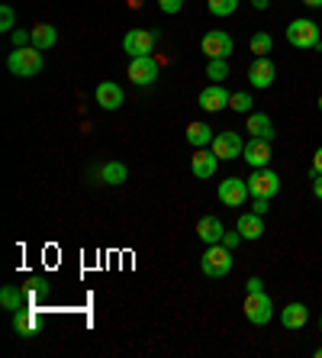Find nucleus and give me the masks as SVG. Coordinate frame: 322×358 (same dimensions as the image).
Wrapping results in <instances>:
<instances>
[{"instance_id": "nucleus-22", "label": "nucleus", "mask_w": 322, "mask_h": 358, "mask_svg": "<svg viewBox=\"0 0 322 358\" xmlns=\"http://www.w3.org/2000/svg\"><path fill=\"white\" fill-rule=\"evenodd\" d=\"M187 142L193 145V149H207V145H213V133H210L207 123H190L187 126Z\"/></svg>"}, {"instance_id": "nucleus-17", "label": "nucleus", "mask_w": 322, "mask_h": 358, "mask_svg": "<svg viewBox=\"0 0 322 358\" xmlns=\"http://www.w3.org/2000/svg\"><path fill=\"white\" fill-rule=\"evenodd\" d=\"M197 236L207 245H216V242H223V236H226V226L219 223V217H200V223H197Z\"/></svg>"}, {"instance_id": "nucleus-39", "label": "nucleus", "mask_w": 322, "mask_h": 358, "mask_svg": "<svg viewBox=\"0 0 322 358\" xmlns=\"http://www.w3.org/2000/svg\"><path fill=\"white\" fill-rule=\"evenodd\" d=\"M303 3H309V7H322V0H303Z\"/></svg>"}, {"instance_id": "nucleus-26", "label": "nucleus", "mask_w": 322, "mask_h": 358, "mask_svg": "<svg viewBox=\"0 0 322 358\" xmlns=\"http://www.w3.org/2000/svg\"><path fill=\"white\" fill-rule=\"evenodd\" d=\"M248 49H251V55H255V59H265L268 52H271V36H268V33H255V36H251V42H248Z\"/></svg>"}, {"instance_id": "nucleus-35", "label": "nucleus", "mask_w": 322, "mask_h": 358, "mask_svg": "<svg viewBox=\"0 0 322 358\" xmlns=\"http://www.w3.org/2000/svg\"><path fill=\"white\" fill-rule=\"evenodd\" d=\"M322 175V145L316 149V155H313V178H319Z\"/></svg>"}, {"instance_id": "nucleus-5", "label": "nucleus", "mask_w": 322, "mask_h": 358, "mask_svg": "<svg viewBox=\"0 0 322 358\" xmlns=\"http://www.w3.org/2000/svg\"><path fill=\"white\" fill-rule=\"evenodd\" d=\"M281 191V178L271 168H255L251 171V181H248V194L251 197H274Z\"/></svg>"}, {"instance_id": "nucleus-23", "label": "nucleus", "mask_w": 322, "mask_h": 358, "mask_svg": "<svg viewBox=\"0 0 322 358\" xmlns=\"http://www.w3.org/2000/svg\"><path fill=\"white\" fill-rule=\"evenodd\" d=\"M13 329H17V336L29 339L36 333V310H17L13 313Z\"/></svg>"}, {"instance_id": "nucleus-28", "label": "nucleus", "mask_w": 322, "mask_h": 358, "mask_svg": "<svg viewBox=\"0 0 322 358\" xmlns=\"http://www.w3.org/2000/svg\"><path fill=\"white\" fill-rule=\"evenodd\" d=\"M229 107L235 110V113H251V97H248L245 91L232 94V97H229Z\"/></svg>"}, {"instance_id": "nucleus-25", "label": "nucleus", "mask_w": 322, "mask_h": 358, "mask_svg": "<svg viewBox=\"0 0 322 358\" xmlns=\"http://www.w3.org/2000/svg\"><path fill=\"white\" fill-rule=\"evenodd\" d=\"M207 78H210L213 84L226 81V78H229V62H226V59H210V65H207Z\"/></svg>"}, {"instance_id": "nucleus-9", "label": "nucleus", "mask_w": 322, "mask_h": 358, "mask_svg": "<svg viewBox=\"0 0 322 358\" xmlns=\"http://www.w3.org/2000/svg\"><path fill=\"white\" fill-rule=\"evenodd\" d=\"M219 200H223L226 207H242L248 200V181H242V178H226V181H219Z\"/></svg>"}, {"instance_id": "nucleus-20", "label": "nucleus", "mask_w": 322, "mask_h": 358, "mask_svg": "<svg viewBox=\"0 0 322 358\" xmlns=\"http://www.w3.org/2000/svg\"><path fill=\"white\" fill-rule=\"evenodd\" d=\"M29 33H33V45H36V49H39V52L52 49V45H55V42H58L55 26H49V23H36L33 29H29Z\"/></svg>"}, {"instance_id": "nucleus-33", "label": "nucleus", "mask_w": 322, "mask_h": 358, "mask_svg": "<svg viewBox=\"0 0 322 358\" xmlns=\"http://www.w3.org/2000/svg\"><path fill=\"white\" fill-rule=\"evenodd\" d=\"M239 242H242V233H239V229H235V233H226V236H223V245H226V249H235Z\"/></svg>"}, {"instance_id": "nucleus-36", "label": "nucleus", "mask_w": 322, "mask_h": 358, "mask_svg": "<svg viewBox=\"0 0 322 358\" xmlns=\"http://www.w3.org/2000/svg\"><path fill=\"white\" fill-rule=\"evenodd\" d=\"M245 291H248V294L261 291V278H248V281H245Z\"/></svg>"}, {"instance_id": "nucleus-4", "label": "nucleus", "mask_w": 322, "mask_h": 358, "mask_svg": "<svg viewBox=\"0 0 322 358\" xmlns=\"http://www.w3.org/2000/svg\"><path fill=\"white\" fill-rule=\"evenodd\" d=\"M271 317H274V303H271V297H268L265 291L248 294V300H245V320H248V323L265 326V323H271Z\"/></svg>"}, {"instance_id": "nucleus-37", "label": "nucleus", "mask_w": 322, "mask_h": 358, "mask_svg": "<svg viewBox=\"0 0 322 358\" xmlns=\"http://www.w3.org/2000/svg\"><path fill=\"white\" fill-rule=\"evenodd\" d=\"M313 194H316V197L322 200V175H319V178H316V181H313Z\"/></svg>"}, {"instance_id": "nucleus-3", "label": "nucleus", "mask_w": 322, "mask_h": 358, "mask_svg": "<svg viewBox=\"0 0 322 358\" xmlns=\"http://www.w3.org/2000/svg\"><path fill=\"white\" fill-rule=\"evenodd\" d=\"M287 42L293 49H319L322 45V36H319V26L313 20H293L287 26Z\"/></svg>"}, {"instance_id": "nucleus-18", "label": "nucleus", "mask_w": 322, "mask_h": 358, "mask_svg": "<svg viewBox=\"0 0 322 358\" xmlns=\"http://www.w3.org/2000/svg\"><path fill=\"white\" fill-rule=\"evenodd\" d=\"M242 233V239H261L265 236V220H261V213H242L239 217V226H235Z\"/></svg>"}, {"instance_id": "nucleus-13", "label": "nucleus", "mask_w": 322, "mask_h": 358, "mask_svg": "<svg viewBox=\"0 0 322 358\" xmlns=\"http://www.w3.org/2000/svg\"><path fill=\"white\" fill-rule=\"evenodd\" d=\"M216 165H219V159H216L213 149H193V155H190V171H193L200 181H203V178H213Z\"/></svg>"}, {"instance_id": "nucleus-14", "label": "nucleus", "mask_w": 322, "mask_h": 358, "mask_svg": "<svg viewBox=\"0 0 322 358\" xmlns=\"http://www.w3.org/2000/svg\"><path fill=\"white\" fill-rule=\"evenodd\" d=\"M232 94L226 91V87H219V84H210V87H203L200 91V107L207 110V113H216V110H223L226 103H229Z\"/></svg>"}, {"instance_id": "nucleus-1", "label": "nucleus", "mask_w": 322, "mask_h": 358, "mask_svg": "<svg viewBox=\"0 0 322 358\" xmlns=\"http://www.w3.org/2000/svg\"><path fill=\"white\" fill-rule=\"evenodd\" d=\"M7 68H10V75H17V78H36L42 71V52L36 49V45L10 52Z\"/></svg>"}, {"instance_id": "nucleus-6", "label": "nucleus", "mask_w": 322, "mask_h": 358, "mask_svg": "<svg viewBox=\"0 0 322 358\" xmlns=\"http://www.w3.org/2000/svg\"><path fill=\"white\" fill-rule=\"evenodd\" d=\"M200 49L207 52V59H229L232 49H235V42H232V36L223 33V29H210V33L203 36V42H200Z\"/></svg>"}, {"instance_id": "nucleus-42", "label": "nucleus", "mask_w": 322, "mask_h": 358, "mask_svg": "<svg viewBox=\"0 0 322 358\" xmlns=\"http://www.w3.org/2000/svg\"><path fill=\"white\" fill-rule=\"evenodd\" d=\"M319 329H322V317H319Z\"/></svg>"}, {"instance_id": "nucleus-15", "label": "nucleus", "mask_w": 322, "mask_h": 358, "mask_svg": "<svg viewBox=\"0 0 322 358\" xmlns=\"http://www.w3.org/2000/svg\"><path fill=\"white\" fill-rule=\"evenodd\" d=\"M97 103L103 110H119L123 107V87L116 81H100L97 84Z\"/></svg>"}, {"instance_id": "nucleus-21", "label": "nucleus", "mask_w": 322, "mask_h": 358, "mask_svg": "<svg viewBox=\"0 0 322 358\" xmlns=\"http://www.w3.org/2000/svg\"><path fill=\"white\" fill-rule=\"evenodd\" d=\"M126 178H129V168H126L123 162H107V165L100 168V181L110 184V187H116V184H123Z\"/></svg>"}, {"instance_id": "nucleus-24", "label": "nucleus", "mask_w": 322, "mask_h": 358, "mask_svg": "<svg viewBox=\"0 0 322 358\" xmlns=\"http://www.w3.org/2000/svg\"><path fill=\"white\" fill-rule=\"evenodd\" d=\"M23 300H26V294L20 291V287H13V284H7L3 291H0V303H3V310H23Z\"/></svg>"}, {"instance_id": "nucleus-41", "label": "nucleus", "mask_w": 322, "mask_h": 358, "mask_svg": "<svg viewBox=\"0 0 322 358\" xmlns=\"http://www.w3.org/2000/svg\"><path fill=\"white\" fill-rule=\"evenodd\" d=\"M319 113H322V97H319Z\"/></svg>"}, {"instance_id": "nucleus-34", "label": "nucleus", "mask_w": 322, "mask_h": 358, "mask_svg": "<svg viewBox=\"0 0 322 358\" xmlns=\"http://www.w3.org/2000/svg\"><path fill=\"white\" fill-rule=\"evenodd\" d=\"M268 207H271V197H255V213H261V217H265Z\"/></svg>"}, {"instance_id": "nucleus-27", "label": "nucleus", "mask_w": 322, "mask_h": 358, "mask_svg": "<svg viewBox=\"0 0 322 358\" xmlns=\"http://www.w3.org/2000/svg\"><path fill=\"white\" fill-rule=\"evenodd\" d=\"M207 7L213 17H229V13H235L239 0H207Z\"/></svg>"}, {"instance_id": "nucleus-16", "label": "nucleus", "mask_w": 322, "mask_h": 358, "mask_svg": "<svg viewBox=\"0 0 322 358\" xmlns=\"http://www.w3.org/2000/svg\"><path fill=\"white\" fill-rule=\"evenodd\" d=\"M245 129H248V136H251V139H268V142L274 139V123H271V117H268V113H248Z\"/></svg>"}, {"instance_id": "nucleus-11", "label": "nucleus", "mask_w": 322, "mask_h": 358, "mask_svg": "<svg viewBox=\"0 0 322 358\" xmlns=\"http://www.w3.org/2000/svg\"><path fill=\"white\" fill-rule=\"evenodd\" d=\"M126 75L133 78L136 84H142V87H145V84H152V81L158 78V62L152 59V55H139V59L129 62V68H126Z\"/></svg>"}, {"instance_id": "nucleus-8", "label": "nucleus", "mask_w": 322, "mask_h": 358, "mask_svg": "<svg viewBox=\"0 0 322 358\" xmlns=\"http://www.w3.org/2000/svg\"><path fill=\"white\" fill-rule=\"evenodd\" d=\"M152 49H155V33L129 29V33L123 36V52L126 55H133V59H139V55H152Z\"/></svg>"}, {"instance_id": "nucleus-12", "label": "nucleus", "mask_w": 322, "mask_h": 358, "mask_svg": "<svg viewBox=\"0 0 322 358\" xmlns=\"http://www.w3.org/2000/svg\"><path fill=\"white\" fill-rule=\"evenodd\" d=\"M242 159L248 162V168H268V162H271V142L248 139V145L242 149Z\"/></svg>"}, {"instance_id": "nucleus-2", "label": "nucleus", "mask_w": 322, "mask_h": 358, "mask_svg": "<svg viewBox=\"0 0 322 358\" xmlns=\"http://www.w3.org/2000/svg\"><path fill=\"white\" fill-rule=\"evenodd\" d=\"M200 271L207 278H226L232 271V249H226L223 242H216L203 252V259H200Z\"/></svg>"}, {"instance_id": "nucleus-31", "label": "nucleus", "mask_w": 322, "mask_h": 358, "mask_svg": "<svg viewBox=\"0 0 322 358\" xmlns=\"http://www.w3.org/2000/svg\"><path fill=\"white\" fill-rule=\"evenodd\" d=\"M158 7L165 10V13H177L184 7V0H158Z\"/></svg>"}, {"instance_id": "nucleus-10", "label": "nucleus", "mask_w": 322, "mask_h": 358, "mask_svg": "<svg viewBox=\"0 0 322 358\" xmlns=\"http://www.w3.org/2000/svg\"><path fill=\"white\" fill-rule=\"evenodd\" d=\"M274 78H277V68H274V62L268 59H255L251 65H248V81H251V87H258V91H265V87H271Z\"/></svg>"}, {"instance_id": "nucleus-38", "label": "nucleus", "mask_w": 322, "mask_h": 358, "mask_svg": "<svg viewBox=\"0 0 322 358\" xmlns=\"http://www.w3.org/2000/svg\"><path fill=\"white\" fill-rule=\"evenodd\" d=\"M251 3H255V10H268V3H271V0H251Z\"/></svg>"}, {"instance_id": "nucleus-19", "label": "nucleus", "mask_w": 322, "mask_h": 358, "mask_svg": "<svg viewBox=\"0 0 322 358\" xmlns=\"http://www.w3.org/2000/svg\"><path fill=\"white\" fill-rule=\"evenodd\" d=\"M306 320H309V310H306L303 303H287V307L281 310V326L284 329H303Z\"/></svg>"}, {"instance_id": "nucleus-32", "label": "nucleus", "mask_w": 322, "mask_h": 358, "mask_svg": "<svg viewBox=\"0 0 322 358\" xmlns=\"http://www.w3.org/2000/svg\"><path fill=\"white\" fill-rule=\"evenodd\" d=\"M29 291H33V294L49 291V281H45V278H29Z\"/></svg>"}, {"instance_id": "nucleus-7", "label": "nucleus", "mask_w": 322, "mask_h": 358, "mask_svg": "<svg viewBox=\"0 0 322 358\" xmlns=\"http://www.w3.org/2000/svg\"><path fill=\"white\" fill-rule=\"evenodd\" d=\"M210 149L216 152V159L219 162H232V159H239L242 149H245V142H242L239 133H219L213 136V145Z\"/></svg>"}, {"instance_id": "nucleus-29", "label": "nucleus", "mask_w": 322, "mask_h": 358, "mask_svg": "<svg viewBox=\"0 0 322 358\" xmlns=\"http://www.w3.org/2000/svg\"><path fill=\"white\" fill-rule=\"evenodd\" d=\"M10 39H13V45H17V49L33 45V33H29V29H13V33H10Z\"/></svg>"}, {"instance_id": "nucleus-40", "label": "nucleus", "mask_w": 322, "mask_h": 358, "mask_svg": "<svg viewBox=\"0 0 322 358\" xmlns=\"http://www.w3.org/2000/svg\"><path fill=\"white\" fill-rule=\"evenodd\" d=\"M316 358H322V345H319V349H316Z\"/></svg>"}, {"instance_id": "nucleus-30", "label": "nucleus", "mask_w": 322, "mask_h": 358, "mask_svg": "<svg viewBox=\"0 0 322 358\" xmlns=\"http://www.w3.org/2000/svg\"><path fill=\"white\" fill-rule=\"evenodd\" d=\"M0 29H13V7L10 3L0 7Z\"/></svg>"}]
</instances>
